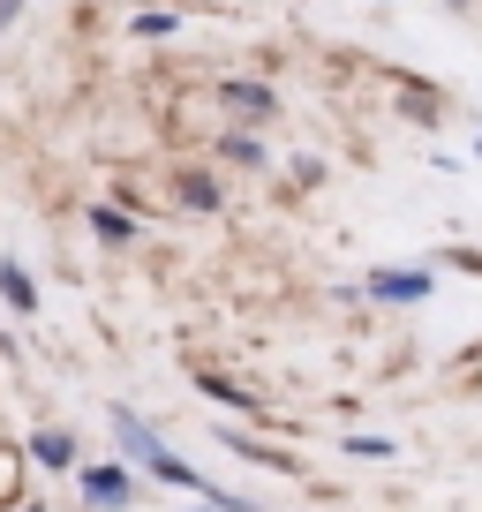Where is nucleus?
I'll return each instance as SVG.
<instances>
[{
  "label": "nucleus",
  "mask_w": 482,
  "mask_h": 512,
  "mask_svg": "<svg viewBox=\"0 0 482 512\" xmlns=\"http://www.w3.org/2000/svg\"><path fill=\"white\" fill-rule=\"evenodd\" d=\"M38 460H46V467H68V437H38Z\"/></svg>",
  "instance_id": "39448f33"
},
{
  "label": "nucleus",
  "mask_w": 482,
  "mask_h": 512,
  "mask_svg": "<svg viewBox=\"0 0 482 512\" xmlns=\"http://www.w3.org/2000/svg\"><path fill=\"white\" fill-rule=\"evenodd\" d=\"M0 294H8L16 309H31V302H38V287L23 279V264H0Z\"/></svg>",
  "instance_id": "f03ea898"
},
{
  "label": "nucleus",
  "mask_w": 482,
  "mask_h": 512,
  "mask_svg": "<svg viewBox=\"0 0 482 512\" xmlns=\"http://www.w3.org/2000/svg\"><path fill=\"white\" fill-rule=\"evenodd\" d=\"M377 302H422L430 294V272H377Z\"/></svg>",
  "instance_id": "f257e3e1"
},
{
  "label": "nucleus",
  "mask_w": 482,
  "mask_h": 512,
  "mask_svg": "<svg viewBox=\"0 0 482 512\" xmlns=\"http://www.w3.org/2000/svg\"><path fill=\"white\" fill-rule=\"evenodd\" d=\"M16 8H23V0H0V31H8V16H16Z\"/></svg>",
  "instance_id": "423d86ee"
},
{
  "label": "nucleus",
  "mask_w": 482,
  "mask_h": 512,
  "mask_svg": "<svg viewBox=\"0 0 482 512\" xmlns=\"http://www.w3.org/2000/svg\"><path fill=\"white\" fill-rule=\"evenodd\" d=\"M226 98H234V106L249 113V121H264V113H272V91H257V83H234Z\"/></svg>",
  "instance_id": "7ed1b4c3"
},
{
  "label": "nucleus",
  "mask_w": 482,
  "mask_h": 512,
  "mask_svg": "<svg viewBox=\"0 0 482 512\" xmlns=\"http://www.w3.org/2000/svg\"><path fill=\"white\" fill-rule=\"evenodd\" d=\"M83 497H98V505H121V497H129V482H121V475H91V482H83Z\"/></svg>",
  "instance_id": "20e7f679"
}]
</instances>
